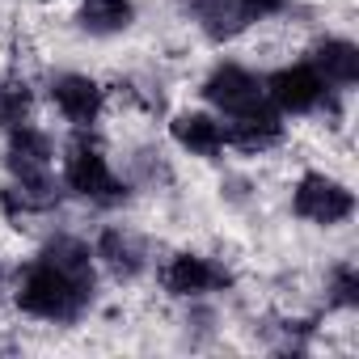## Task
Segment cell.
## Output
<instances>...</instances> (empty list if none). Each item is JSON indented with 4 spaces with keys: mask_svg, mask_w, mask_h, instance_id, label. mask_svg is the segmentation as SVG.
<instances>
[{
    "mask_svg": "<svg viewBox=\"0 0 359 359\" xmlns=\"http://www.w3.org/2000/svg\"><path fill=\"white\" fill-rule=\"evenodd\" d=\"M97 300V279L68 275L51 258L34 254L30 262L13 266V304L47 325H76Z\"/></svg>",
    "mask_w": 359,
    "mask_h": 359,
    "instance_id": "cell-1",
    "label": "cell"
},
{
    "mask_svg": "<svg viewBox=\"0 0 359 359\" xmlns=\"http://www.w3.org/2000/svg\"><path fill=\"white\" fill-rule=\"evenodd\" d=\"M60 187H64V195H76V199H85L93 208H118V203L131 199V182L123 173H114L110 156L102 152V144L89 131H76L64 144Z\"/></svg>",
    "mask_w": 359,
    "mask_h": 359,
    "instance_id": "cell-2",
    "label": "cell"
},
{
    "mask_svg": "<svg viewBox=\"0 0 359 359\" xmlns=\"http://www.w3.org/2000/svg\"><path fill=\"white\" fill-rule=\"evenodd\" d=\"M292 216L313 229H338L355 216V191L325 169H304L292 187Z\"/></svg>",
    "mask_w": 359,
    "mask_h": 359,
    "instance_id": "cell-3",
    "label": "cell"
},
{
    "mask_svg": "<svg viewBox=\"0 0 359 359\" xmlns=\"http://www.w3.org/2000/svg\"><path fill=\"white\" fill-rule=\"evenodd\" d=\"M262 89H266V102L283 114V118H309V114H321L334 106V89L317 76V68L309 60H296V64H283L275 68L271 76H262Z\"/></svg>",
    "mask_w": 359,
    "mask_h": 359,
    "instance_id": "cell-4",
    "label": "cell"
},
{
    "mask_svg": "<svg viewBox=\"0 0 359 359\" xmlns=\"http://www.w3.org/2000/svg\"><path fill=\"white\" fill-rule=\"evenodd\" d=\"M156 279H161V292L173 296V300H208V296L233 287V271L224 262L199 254V250H177V254H169L161 262Z\"/></svg>",
    "mask_w": 359,
    "mask_h": 359,
    "instance_id": "cell-5",
    "label": "cell"
},
{
    "mask_svg": "<svg viewBox=\"0 0 359 359\" xmlns=\"http://www.w3.org/2000/svg\"><path fill=\"white\" fill-rule=\"evenodd\" d=\"M199 97L208 102V110H216L220 118H229V114H241V110L266 102V89H262V76H258L254 68H245V64H237V60H220V64L203 76Z\"/></svg>",
    "mask_w": 359,
    "mask_h": 359,
    "instance_id": "cell-6",
    "label": "cell"
},
{
    "mask_svg": "<svg viewBox=\"0 0 359 359\" xmlns=\"http://www.w3.org/2000/svg\"><path fill=\"white\" fill-rule=\"evenodd\" d=\"M47 97L72 131H93L106 114V85L89 72H55L47 81Z\"/></svg>",
    "mask_w": 359,
    "mask_h": 359,
    "instance_id": "cell-7",
    "label": "cell"
},
{
    "mask_svg": "<svg viewBox=\"0 0 359 359\" xmlns=\"http://www.w3.org/2000/svg\"><path fill=\"white\" fill-rule=\"evenodd\" d=\"M93 258H97V266H102L110 279L135 283V279L152 266V245H148V237H144L140 229H131V224H106V229L97 233V241H93Z\"/></svg>",
    "mask_w": 359,
    "mask_h": 359,
    "instance_id": "cell-8",
    "label": "cell"
},
{
    "mask_svg": "<svg viewBox=\"0 0 359 359\" xmlns=\"http://www.w3.org/2000/svg\"><path fill=\"white\" fill-rule=\"evenodd\" d=\"M224 140H229V148H237L245 156H262L287 140V118L271 102H258V106L224 118Z\"/></svg>",
    "mask_w": 359,
    "mask_h": 359,
    "instance_id": "cell-9",
    "label": "cell"
},
{
    "mask_svg": "<svg viewBox=\"0 0 359 359\" xmlns=\"http://www.w3.org/2000/svg\"><path fill=\"white\" fill-rule=\"evenodd\" d=\"M5 165L13 173V182H30V177H47L55 173V140L34 127V123H22L13 131H5Z\"/></svg>",
    "mask_w": 359,
    "mask_h": 359,
    "instance_id": "cell-10",
    "label": "cell"
},
{
    "mask_svg": "<svg viewBox=\"0 0 359 359\" xmlns=\"http://www.w3.org/2000/svg\"><path fill=\"white\" fill-rule=\"evenodd\" d=\"M169 140L187 156L199 161H220L229 140H224V118L216 110H173L169 118Z\"/></svg>",
    "mask_w": 359,
    "mask_h": 359,
    "instance_id": "cell-11",
    "label": "cell"
},
{
    "mask_svg": "<svg viewBox=\"0 0 359 359\" xmlns=\"http://www.w3.org/2000/svg\"><path fill=\"white\" fill-rule=\"evenodd\" d=\"M304 60L317 68V76H321L334 93H351V89L359 85V47H355L351 39H342V34L317 39Z\"/></svg>",
    "mask_w": 359,
    "mask_h": 359,
    "instance_id": "cell-12",
    "label": "cell"
},
{
    "mask_svg": "<svg viewBox=\"0 0 359 359\" xmlns=\"http://www.w3.org/2000/svg\"><path fill=\"white\" fill-rule=\"evenodd\" d=\"M177 9H182L203 30V39H212V43H233L250 30L245 13L237 9V0H177Z\"/></svg>",
    "mask_w": 359,
    "mask_h": 359,
    "instance_id": "cell-13",
    "label": "cell"
},
{
    "mask_svg": "<svg viewBox=\"0 0 359 359\" xmlns=\"http://www.w3.org/2000/svg\"><path fill=\"white\" fill-rule=\"evenodd\" d=\"M140 9H135V0H81L72 22L81 34L89 39H118L135 26Z\"/></svg>",
    "mask_w": 359,
    "mask_h": 359,
    "instance_id": "cell-14",
    "label": "cell"
},
{
    "mask_svg": "<svg viewBox=\"0 0 359 359\" xmlns=\"http://www.w3.org/2000/svg\"><path fill=\"white\" fill-rule=\"evenodd\" d=\"M30 110H34V89L22 76H0V131L30 123Z\"/></svg>",
    "mask_w": 359,
    "mask_h": 359,
    "instance_id": "cell-15",
    "label": "cell"
},
{
    "mask_svg": "<svg viewBox=\"0 0 359 359\" xmlns=\"http://www.w3.org/2000/svg\"><path fill=\"white\" fill-rule=\"evenodd\" d=\"M325 309H334V313L359 309V271L351 258H342L325 271Z\"/></svg>",
    "mask_w": 359,
    "mask_h": 359,
    "instance_id": "cell-16",
    "label": "cell"
},
{
    "mask_svg": "<svg viewBox=\"0 0 359 359\" xmlns=\"http://www.w3.org/2000/svg\"><path fill=\"white\" fill-rule=\"evenodd\" d=\"M131 169H135V177H140L144 187L169 182V165H165V156H161L156 148H140V152H135V161H131Z\"/></svg>",
    "mask_w": 359,
    "mask_h": 359,
    "instance_id": "cell-17",
    "label": "cell"
},
{
    "mask_svg": "<svg viewBox=\"0 0 359 359\" xmlns=\"http://www.w3.org/2000/svg\"><path fill=\"white\" fill-rule=\"evenodd\" d=\"M237 9L245 13L250 26H258V22H271V18L287 13V0H237Z\"/></svg>",
    "mask_w": 359,
    "mask_h": 359,
    "instance_id": "cell-18",
    "label": "cell"
},
{
    "mask_svg": "<svg viewBox=\"0 0 359 359\" xmlns=\"http://www.w3.org/2000/svg\"><path fill=\"white\" fill-rule=\"evenodd\" d=\"M0 304H13V266L0 262Z\"/></svg>",
    "mask_w": 359,
    "mask_h": 359,
    "instance_id": "cell-19",
    "label": "cell"
}]
</instances>
